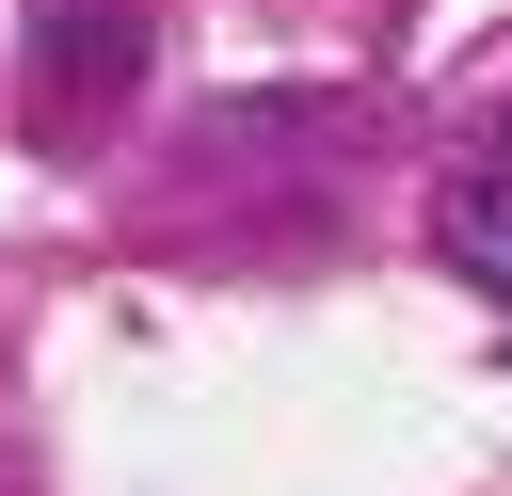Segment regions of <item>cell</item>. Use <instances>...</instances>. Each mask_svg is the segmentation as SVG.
<instances>
[{
	"label": "cell",
	"instance_id": "cell-1",
	"mask_svg": "<svg viewBox=\"0 0 512 496\" xmlns=\"http://www.w3.org/2000/svg\"><path fill=\"white\" fill-rule=\"evenodd\" d=\"M112 80H144V16H128V0H48L32 96H112Z\"/></svg>",
	"mask_w": 512,
	"mask_h": 496
},
{
	"label": "cell",
	"instance_id": "cell-2",
	"mask_svg": "<svg viewBox=\"0 0 512 496\" xmlns=\"http://www.w3.org/2000/svg\"><path fill=\"white\" fill-rule=\"evenodd\" d=\"M480 272H496V304H512V240H480Z\"/></svg>",
	"mask_w": 512,
	"mask_h": 496
},
{
	"label": "cell",
	"instance_id": "cell-3",
	"mask_svg": "<svg viewBox=\"0 0 512 496\" xmlns=\"http://www.w3.org/2000/svg\"><path fill=\"white\" fill-rule=\"evenodd\" d=\"M496 160H512V112H496Z\"/></svg>",
	"mask_w": 512,
	"mask_h": 496
}]
</instances>
